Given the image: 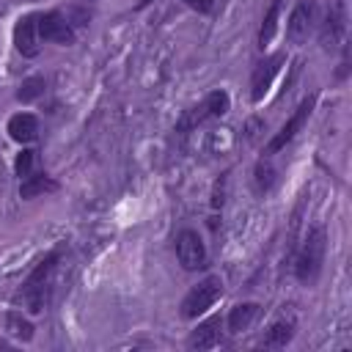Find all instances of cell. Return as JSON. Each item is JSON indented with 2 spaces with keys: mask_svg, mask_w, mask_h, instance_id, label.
I'll list each match as a JSON object with an SVG mask.
<instances>
[{
  "mask_svg": "<svg viewBox=\"0 0 352 352\" xmlns=\"http://www.w3.org/2000/svg\"><path fill=\"white\" fill-rule=\"evenodd\" d=\"M316 25H319V3L316 0H302V3L294 6L292 16L286 22V38L292 44H302L316 30Z\"/></svg>",
  "mask_w": 352,
  "mask_h": 352,
  "instance_id": "277c9868",
  "label": "cell"
},
{
  "mask_svg": "<svg viewBox=\"0 0 352 352\" xmlns=\"http://www.w3.org/2000/svg\"><path fill=\"white\" fill-rule=\"evenodd\" d=\"M36 25H38V38L52 41V44H74V30L69 25V19L58 11H47V14H36Z\"/></svg>",
  "mask_w": 352,
  "mask_h": 352,
  "instance_id": "8992f818",
  "label": "cell"
},
{
  "mask_svg": "<svg viewBox=\"0 0 352 352\" xmlns=\"http://www.w3.org/2000/svg\"><path fill=\"white\" fill-rule=\"evenodd\" d=\"M8 135H11L16 143H30V140H36V135H38V121H36V116H30V113H16V116H11V121H8Z\"/></svg>",
  "mask_w": 352,
  "mask_h": 352,
  "instance_id": "7c38bea8",
  "label": "cell"
},
{
  "mask_svg": "<svg viewBox=\"0 0 352 352\" xmlns=\"http://www.w3.org/2000/svg\"><path fill=\"white\" fill-rule=\"evenodd\" d=\"M311 107H314V96L302 99V102H300V107L292 113V118H289V121L280 126V132H278V135H275V138H272V140L264 146V154H275V151H280L286 143H292V140H294V135L302 129L305 118L311 116Z\"/></svg>",
  "mask_w": 352,
  "mask_h": 352,
  "instance_id": "9c48e42d",
  "label": "cell"
},
{
  "mask_svg": "<svg viewBox=\"0 0 352 352\" xmlns=\"http://www.w3.org/2000/svg\"><path fill=\"white\" fill-rule=\"evenodd\" d=\"M292 336H294V322L292 319H280V322L270 324V330L264 333L261 344L270 346V349H280V346H286L292 341Z\"/></svg>",
  "mask_w": 352,
  "mask_h": 352,
  "instance_id": "9a60e30c",
  "label": "cell"
},
{
  "mask_svg": "<svg viewBox=\"0 0 352 352\" xmlns=\"http://www.w3.org/2000/svg\"><path fill=\"white\" fill-rule=\"evenodd\" d=\"M324 248H327V236H324V228L322 226H314L308 228L305 239H302V248L297 253V261H294V275L302 280V283H314L322 272V264H324Z\"/></svg>",
  "mask_w": 352,
  "mask_h": 352,
  "instance_id": "7a4b0ae2",
  "label": "cell"
},
{
  "mask_svg": "<svg viewBox=\"0 0 352 352\" xmlns=\"http://www.w3.org/2000/svg\"><path fill=\"white\" fill-rule=\"evenodd\" d=\"M41 94H44V77H28V80H22V85L16 91V99L19 102H33Z\"/></svg>",
  "mask_w": 352,
  "mask_h": 352,
  "instance_id": "d6986e66",
  "label": "cell"
},
{
  "mask_svg": "<svg viewBox=\"0 0 352 352\" xmlns=\"http://www.w3.org/2000/svg\"><path fill=\"white\" fill-rule=\"evenodd\" d=\"M258 311H261V308H258L256 302L234 305V308H231V314H228V330H231V333H242V330H248V327L256 322Z\"/></svg>",
  "mask_w": 352,
  "mask_h": 352,
  "instance_id": "5bb4252c",
  "label": "cell"
},
{
  "mask_svg": "<svg viewBox=\"0 0 352 352\" xmlns=\"http://www.w3.org/2000/svg\"><path fill=\"white\" fill-rule=\"evenodd\" d=\"M283 60H286V55H283V52H275V55L264 58L261 63H256L253 77H250V99H253V102H261V99H264V94L270 91V85H272L275 74L280 72Z\"/></svg>",
  "mask_w": 352,
  "mask_h": 352,
  "instance_id": "ba28073f",
  "label": "cell"
},
{
  "mask_svg": "<svg viewBox=\"0 0 352 352\" xmlns=\"http://www.w3.org/2000/svg\"><path fill=\"white\" fill-rule=\"evenodd\" d=\"M217 344H220V316H209L206 322H201L187 341L190 349H212Z\"/></svg>",
  "mask_w": 352,
  "mask_h": 352,
  "instance_id": "8fae6325",
  "label": "cell"
},
{
  "mask_svg": "<svg viewBox=\"0 0 352 352\" xmlns=\"http://www.w3.org/2000/svg\"><path fill=\"white\" fill-rule=\"evenodd\" d=\"M146 3H148V0H140V6H146Z\"/></svg>",
  "mask_w": 352,
  "mask_h": 352,
  "instance_id": "603a6c76",
  "label": "cell"
},
{
  "mask_svg": "<svg viewBox=\"0 0 352 352\" xmlns=\"http://www.w3.org/2000/svg\"><path fill=\"white\" fill-rule=\"evenodd\" d=\"M60 261V248H55L52 253H47L36 267L33 272L22 280V289L16 294V302L30 311V314H41L47 300H50V292H52V278H55V267Z\"/></svg>",
  "mask_w": 352,
  "mask_h": 352,
  "instance_id": "6da1fadb",
  "label": "cell"
},
{
  "mask_svg": "<svg viewBox=\"0 0 352 352\" xmlns=\"http://www.w3.org/2000/svg\"><path fill=\"white\" fill-rule=\"evenodd\" d=\"M228 104H231V99H228L226 91H212L198 107H192V110L179 121V129H190V126H195V124H201V121H206V118H220V116L228 113Z\"/></svg>",
  "mask_w": 352,
  "mask_h": 352,
  "instance_id": "5b68a950",
  "label": "cell"
},
{
  "mask_svg": "<svg viewBox=\"0 0 352 352\" xmlns=\"http://www.w3.org/2000/svg\"><path fill=\"white\" fill-rule=\"evenodd\" d=\"M220 294H223V280H220L217 275L204 278V280H201L198 286H192L190 294L184 297V302H182V316H184V319L201 316L204 311H209V308L220 300Z\"/></svg>",
  "mask_w": 352,
  "mask_h": 352,
  "instance_id": "3957f363",
  "label": "cell"
},
{
  "mask_svg": "<svg viewBox=\"0 0 352 352\" xmlns=\"http://www.w3.org/2000/svg\"><path fill=\"white\" fill-rule=\"evenodd\" d=\"M14 44L25 58H36L38 55V25H36V14H25L16 19L14 25Z\"/></svg>",
  "mask_w": 352,
  "mask_h": 352,
  "instance_id": "30bf717a",
  "label": "cell"
},
{
  "mask_svg": "<svg viewBox=\"0 0 352 352\" xmlns=\"http://www.w3.org/2000/svg\"><path fill=\"white\" fill-rule=\"evenodd\" d=\"M344 28H346V22H344V8H341V3L327 14V22H324V30H322V44L330 50V47H336L338 41H341V36H344Z\"/></svg>",
  "mask_w": 352,
  "mask_h": 352,
  "instance_id": "4fadbf2b",
  "label": "cell"
},
{
  "mask_svg": "<svg viewBox=\"0 0 352 352\" xmlns=\"http://www.w3.org/2000/svg\"><path fill=\"white\" fill-rule=\"evenodd\" d=\"M6 330H8L14 338H19V341H30V338H33V324H30L22 314H16V311L6 314Z\"/></svg>",
  "mask_w": 352,
  "mask_h": 352,
  "instance_id": "ac0fdd59",
  "label": "cell"
},
{
  "mask_svg": "<svg viewBox=\"0 0 352 352\" xmlns=\"http://www.w3.org/2000/svg\"><path fill=\"white\" fill-rule=\"evenodd\" d=\"M33 160H36L33 151H19V157H16V162H14V170H16L19 179H28V176H30V170H33Z\"/></svg>",
  "mask_w": 352,
  "mask_h": 352,
  "instance_id": "44dd1931",
  "label": "cell"
},
{
  "mask_svg": "<svg viewBox=\"0 0 352 352\" xmlns=\"http://www.w3.org/2000/svg\"><path fill=\"white\" fill-rule=\"evenodd\" d=\"M272 182H275V168L270 162H258L256 165V190L258 192H267L272 187Z\"/></svg>",
  "mask_w": 352,
  "mask_h": 352,
  "instance_id": "ffe728a7",
  "label": "cell"
},
{
  "mask_svg": "<svg viewBox=\"0 0 352 352\" xmlns=\"http://www.w3.org/2000/svg\"><path fill=\"white\" fill-rule=\"evenodd\" d=\"M280 8H283V0H272V6H270V11H267V16H264V22H261V30H258V47H261V50L275 38V30H278V14H280Z\"/></svg>",
  "mask_w": 352,
  "mask_h": 352,
  "instance_id": "e0dca14e",
  "label": "cell"
},
{
  "mask_svg": "<svg viewBox=\"0 0 352 352\" xmlns=\"http://www.w3.org/2000/svg\"><path fill=\"white\" fill-rule=\"evenodd\" d=\"M52 190H58V184L47 176V173H30L28 179H22V187H19V195L22 198H36V195H41V192H52Z\"/></svg>",
  "mask_w": 352,
  "mask_h": 352,
  "instance_id": "2e32d148",
  "label": "cell"
},
{
  "mask_svg": "<svg viewBox=\"0 0 352 352\" xmlns=\"http://www.w3.org/2000/svg\"><path fill=\"white\" fill-rule=\"evenodd\" d=\"M182 3H187L190 8H195V11H201V14L212 11V0H182Z\"/></svg>",
  "mask_w": 352,
  "mask_h": 352,
  "instance_id": "7402d4cb",
  "label": "cell"
},
{
  "mask_svg": "<svg viewBox=\"0 0 352 352\" xmlns=\"http://www.w3.org/2000/svg\"><path fill=\"white\" fill-rule=\"evenodd\" d=\"M176 256L184 270H201L206 264V248H204V239L198 236V231L184 228L176 236Z\"/></svg>",
  "mask_w": 352,
  "mask_h": 352,
  "instance_id": "52a82bcc",
  "label": "cell"
}]
</instances>
